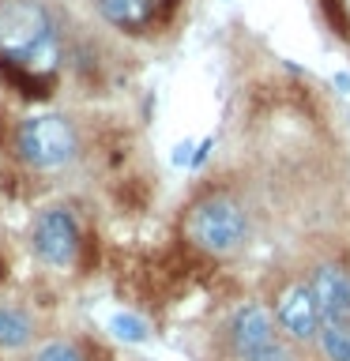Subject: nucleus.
I'll list each match as a JSON object with an SVG mask.
<instances>
[{
  "label": "nucleus",
  "instance_id": "obj_1",
  "mask_svg": "<svg viewBox=\"0 0 350 361\" xmlns=\"http://www.w3.org/2000/svg\"><path fill=\"white\" fill-rule=\"evenodd\" d=\"M0 53L8 64L27 72H49L56 61V34L38 0H4L0 4Z\"/></svg>",
  "mask_w": 350,
  "mask_h": 361
},
{
  "label": "nucleus",
  "instance_id": "obj_2",
  "mask_svg": "<svg viewBox=\"0 0 350 361\" xmlns=\"http://www.w3.org/2000/svg\"><path fill=\"white\" fill-rule=\"evenodd\" d=\"M16 151L27 166L34 169H53L72 162L79 151V135L72 128L68 117H56V113H38V117H27L16 132Z\"/></svg>",
  "mask_w": 350,
  "mask_h": 361
},
{
  "label": "nucleus",
  "instance_id": "obj_3",
  "mask_svg": "<svg viewBox=\"0 0 350 361\" xmlns=\"http://www.w3.org/2000/svg\"><path fill=\"white\" fill-rule=\"evenodd\" d=\"M188 237L203 248V252H215V256L237 252L248 237V214L241 211V203H234L230 196L200 200L188 214Z\"/></svg>",
  "mask_w": 350,
  "mask_h": 361
},
{
  "label": "nucleus",
  "instance_id": "obj_4",
  "mask_svg": "<svg viewBox=\"0 0 350 361\" xmlns=\"http://www.w3.org/2000/svg\"><path fill=\"white\" fill-rule=\"evenodd\" d=\"M230 338L241 361H286L275 338V316L264 305H241L230 320Z\"/></svg>",
  "mask_w": 350,
  "mask_h": 361
},
{
  "label": "nucleus",
  "instance_id": "obj_5",
  "mask_svg": "<svg viewBox=\"0 0 350 361\" xmlns=\"http://www.w3.org/2000/svg\"><path fill=\"white\" fill-rule=\"evenodd\" d=\"M30 245L49 267H72L79 252V222L68 207H49L34 219Z\"/></svg>",
  "mask_w": 350,
  "mask_h": 361
},
{
  "label": "nucleus",
  "instance_id": "obj_6",
  "mask_svg": "<svg viewBox=\"0 0 350 361\" xmlns=\"http://www.w3.org/2000/svg\"><path fill=\"white\" fill-rule=\"evenodd\" d=\"M309 293L320 312V327L332 331H350V271L335 267V264H320L309 275Z\"/></svg>",
  "mask_w": 350,
  "mask_h": 361
},
{
  "label": "nucleus",
  "instance_id": "obj_7",
  "mask_svg": "<svg viewBox=\"0 0 350 361\" xmlns=\"http://www.w3.org/2000/svg\"><path fill=\"white\" fill-rule=\"evenodd\" d=\"M275 324L290 338H298V343H313L316 338V331H320V312H316V301H313L305 282L282 290V298L275 305Z\"/></svg>",
  "mask_w": 350,
  "mask_h": 361
},
{
  "label": "nucleus",
  "instance_id": "obj_8",
  "mask_svg": "<svg viewBox=\"0 0 350 361\" xmlns=\"http://www.w3.org/2000/svg\"><path fill=\"white\" fill-rule=\"evenodd\" d=\"M102 19L113 23L117 30H147L155 23L158 0H98Z\"/></svg>",
  "mask_w": 350,
  "mask_h": 361
},
{
  "label": "nucleus",
  "instance_id": "obj_9",
  "mask_svg": "<svg viewBox=\"0 0 350 361\" xmlns=\"http://www.w3.org/2000/svg\"><path fill=\"white\" fill-rule=\"evenodd\" d=\"M30 335H34L30 316L23 309L4 305V309H0V346H4V350H19V346L30 343Z\"/></svg>",
  "mask_w": 350,
  "mask_h": 361
},
{
  "label": "nucleus",
  "instance_id": "obj_10",
  "mask_svg": "<svg viewBox=\"0 0 350 361\" xmlns=\"http://www.w3.org/2000/svg\"><path fill=\"white\" fill-rule=\"evenodd\" d=\"M109 331H113V338H121V343H147V320L143 316H135V312H113L109 316Z\"/></svg>",
  "mask_w": 350,
  "mask_h": 361
},
{
  "label": "nucleus",
  "instance_id": "obj_11",
  "mask_svg": "<svg viewBox=\"0 0 350 361\" xmlns=\"http://www.w3.org/2000/svg\"><path fill=\"white\" fill-rule=\"evenodd\" d=\"M316 338H320L324 354L332 357V361H350V331H332V327H320Z\"/></svg>",
  "mask_w": 350,
  "mask_h": 361
},
{
  "label": "nucleus",
  "instance_id": "obj_12",
  "mask_svg": "<svg viewBox=\"0 0 350 361\" xmlns=\"http://www.w3.org/2000/svg\"><path fill=\"white\" fill-rule=\"evenodd\" d=\"M34 361H83V354H79V346L68 343V338H53V343H45L38 354H34Z\"/></svg>",
  "mask_w": 350,
  "mask_h": 361
},
{
  "label": "nucleus",
  "instance_id": "obj_13",
  "mask_svg": "<svg viewBox=\"0 0 350 361\" xmlns=\"http://www.w3.org/2000/svg\"><path fill=\"white\" fill-rule=\"evenodd\" d=\"M174 162H177V166H188V162H192V143H181V147H177V151H174Z\"/></svg>",
  "mask_w": 350,
  "mask_h": 361
},
{
  "label": "nucleus",
  "instance_id": "obj_14",
  "mask_svg": "<svg viewBox=\"0 0 350 361\" xmlns=\"http://www.w3.org/2000/svg\"><path fill=\"white\" fill-rule=\"evenodd\" d=\"M335 87H339V90H350V75L339 72V75H335Z\"/></svg>",
  "mask_w": 350,
  "mask_h": 361
},
{
  "label": "nucleus",
  "instance_id": "obj_15",
  "mask_svg": "<svg viewBox=\"0 0 350 361\" xmlns=\"http://www.w3.org/2000/svg\"><path fill=\"white\" fill-rule=\"evenodd\" d=\"M346 8H350V0H346Z\"/></svg>",
  "mask_w": 350,
  "mask_h": 361
}]
</instances>
